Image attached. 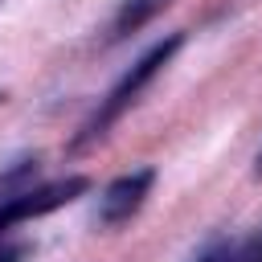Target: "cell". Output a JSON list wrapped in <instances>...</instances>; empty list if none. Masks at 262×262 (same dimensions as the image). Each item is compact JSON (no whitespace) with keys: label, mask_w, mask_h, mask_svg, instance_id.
I'll use <instances>...</instances> for the list:
<instances>
[{"label":"cell","mask_w":262,"mask_h":262,"mask_svg":"<svg viewBox=\"0 0 262 262\" xmlns=\"http://www.w3.org/2000/svg\"><path fill=\"white\" fill-rule=\"evenodd\" d=\"M180 45H184V33H168L164 41H156V45H151V49H147V53H143V57H139V61H135V66H131L111 90H106V98H102L98 111L82 123V131H78V139L70 143V151H86L90 143H98V139L123 119V111H131V106L139 102V94H143V90L151 86V78L176 57Z\"/></svg>","instance_id":"obj_1"},{"label":"cell","mask_w":262,"mask_h":262,"mask_svg":"<svg viewBox=\"0 0 262 262\" xmlns=\"http://www.w3.org/2000/svg\"><path fill=\"white\" fill-rule=\"evenodd\" d=\"M37 172V160H20L12 172L0 176V233L20 225V221H33V217H45L70 201H78L90 180L86 176H61V180H49V184H29Z\"/></svg>","instance_id":"obj_2"},{"label":"cell","mask_w":262,"mask_h":262,"mask_svg":"<svg viewBox=\"0 0 262 262\" xmlns=\"http://www.w3.org/2000/svg\"><path fill=\"white\" fill-rule=\"evenodd\" d=\"M151 184H156V168H131V172L115 176L98 196V213H94L98 225H106V229L127 225L143 209V201L151 196Z\"/></svg>","instance_id":"obj_3"},{"label":"cell","mask_w":262,"mask_h":262,"mask_svg":"<svg viewBox=\"0 0 262 262\" xmlns=\"http://www.w3.org/2000/svg\"><path fill=\"white\" fill-rule=\"evenodd\" d=\"M172 0H123V8H119V16H115V25H111V41H119V37H127V33H135V29H143L160 8H168Z\"/></svg>","instance_id":"obj_4"},{"label":"cell","mask_w":262,"mask_h":262,"mask_svg":"<svg viewBox=\"0 0 262 262\" xmlns=\"http://www.w3.org/2000/svg\"><path fill=\"white\" fill-rule=\"evenodd\" d=\"M229 262H262V229H258V233H250L242 246H233Z\"/></svg>","instance_id":"obj_5"},{"label":"cell","mask_w":262,"mask_h":262,"mask_svg":"<svg viewBox=\"0 0 262 262\" xmlns=\"http://www.w3.org/2000/svg\"><path fill=\"white\" fill-rule=\"evenodd\" d=\"M20 258H25L20 242H0V262H20Z\"/></svg>","instance_id":"obj_6"},{"label":"cell","mask_w":262,"mask_h":262,"mask_svg":"<svg viewBox=\"0 0 262 262\" xmlns=\"http://www.w3.org/2000/svg\"><path fill=\"white\" fill-rule=\"evenodd\" d=\"M258 176H262V156H258Z\"/></svg>","instance_id":"obj_7"}]
</instances>
